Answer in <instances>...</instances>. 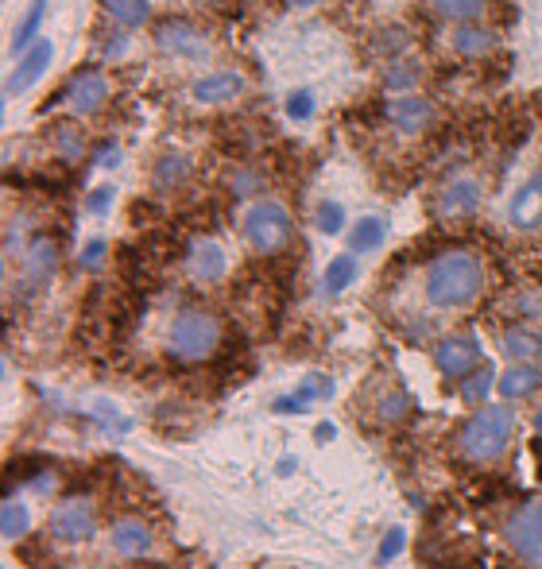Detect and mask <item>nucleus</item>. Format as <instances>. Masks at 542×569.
I'll return each mask as SVG.
<instances>
[{"instance_id":"obj_35","label":"nucleus","mask_w":542,"mask_h":569,"mask_svg":"<svg viewBox=\"0 0 542 569\" xmlns=\"http://www.w3.org/2000/svg\"><path fill=\"white\" fill-rule=\"evenodd\" d=\"M299 395L310 403V399H330L334 395V380L330 376H310L303 387H299Z\"/></svg>"},{"instance_id":"obj_28","label":"nucleus","mask_w":542,"mask_h":569,"mask_svg":"<svg viewBox=\"0 0 542 569\" xmlns=\"http://www.w3.org/2000/svg\"><path fill=\"white\" fill-rule=\"evenodd\" d=\"M419 62H391V67L384 70V86L388 90H399V93H410V86H415V81H419Z\"/></svg>"},{"instance_id":"obj_9","label":"nucleus","mask_w":542,"mask_h":569,"mask_svg":"<svg viewBox=\"0 0 542 569\" xmlns=\"http://www.w3.org/2000/svg\"><path fill=\"white\" fill-rule=\"evenodd\" d=\"M155 47H159L163 55H171V58H206V55H209L202 31L190 27L186 20H167V24H159Z\"/></svg>"},{"instance_id":"obj_39","label":"nucleus","mask_w":542,"mask_h":569,"mask_svg":"<svg viewBox=\"0 0 542 569\" xmlns=\"http://www.w3.org/2000/svg\"><path fill=\"white\" fill-rule=\"evenodd\" d=\"M233 186H237V194H252V186H260V178H252V174H240Z\"/></svg>"},{"instance_id":"obj_18","label":"nucleus","mask_w":542,"mask_h":569,"mask_svg":"<svg viewBox=\"0 0 542 569\" xmlns=\"http://www.w3.org/2000/svg\"><path fill=\"white\" fill-rule=\"evenodd\" d=\"M500 349L512 361H542V333L531 325H515V330H504Z\"/></svg>"},{"instance_id":"obj_13","label":"nucleus","mask_w":542,"mask_h":569,"mask_svg":"<svg viewBox=\"0 0 542 569\" xmlns=\"http://www.w3.org/2000/svg\"><path fill=\"white\" fill-rule=\"evenodd\" d=\"M240 93H244V78L237 70L206 74V78L194 81V90H190V97L198 105H228V101H237Z\"/></svg>"},{"instance_id":"obj_24","label":"nucleus","mask_w":542,"mask_h":569,"mask_svg":"<svg viewBox=\"0 0 542 569\" xmlns=\"http://www.w3.org/2000/svg\"><path fill=\"white\" fill-rule=\"evenodd\" d=\"M492 47H496V36H492L488 27L462 24V27H457V36H453V51L465 55V58H481V55L492 51Z\"/></svg>"},{"instance_id":"obj_6","label":"nucleus","mask_w":542,"mask_h":569,"mask_svg":"<svg viewBox=\"0 0 542 569\" xmlns=\"http://www.w3.org/2000/svg\"><path fill=\"white\" fill-rule=\"evenodd\" d=\"M51 58H55V43H51V39H39L36 47H31V51H24L20 58H16V67L8 70V78H5V97L27 93V90L47 74Z\"/></svg>"},{"instance_id":"obj_36","label":"nucleus","mask_w":542,"mask_h":569,"mask_svg":"<svg viewBox=\"0 0 542 569\" xmlns=\"http://www.w3.org/2000/svg\"><path fill=\"white\" fill-rule=\"evenodd\" d=\"M403 543H407V531L403 527H391L388 534H384V543H380V562H391L403 550Z\"/></svg>"},{"instance_id":"obj_11","label":"nucleus","mask_w":542,"mask_h":569,"mask_svg":"<svg viewBox=\"0 0 542 569\" xmlns=\"http://www.w3.org/2000/svg\"><path fill=\"white\" fill-rule=\"evenodd\" d=\"M109 101V81L101 70H78L70 81V109L78 117H93Z\"/></svg>"},{"instance_id":"obj_30","label":"nucleus","mask_w":542,"mask_h":569,"mask_svg":"<svg viewBox=\"0 0 542 569\" xmlns=\"http://www.w3.org/2000/svg\"><path fill=\"white\" fill-rule=\"evenodd\" d=\"M376 415H380V422H399V418H407V415H410V395L396 387V392H388V395L380 399V411H376Z\"/></svg>"},{"instance_id":"obj_27","label":"nucleus","mask_w":542,"mask_h":569,"mask_svg":"<svg viewBox=\"0 0 542 569\" xmlns=\"http://www.w3.org/2000/svg\"><path fill=\"white\" fill-rule=\"evenodd\" d=\"M27 527H31V511L24 508L20 500L5 496V511H0V531H5V539H20Z\"/></svg>"},{"instance_id":"obj_19","label":"nucleus","mask_w":542,"mask_h":569,"mask_svg":"<svg viewBox=\"0 0 542 569\" xmlns=\"http://www.w3.org/2000/svg\"><path fill=\"white\" fill-rule=\"evenodd\" d=\"M55 268H58V252H55V244L51 240H36L27 248V256H24V275L31 283H47L55 275Z\"/></svg>"},{"instance_id":"obj_40","label":"nucleus","mask_w":542,"mask_h":569,"mask_svg":"<svg viewBox=\"0 0 542 569\" xmlns=\"http://www.w3.org/2000/svg\"><path fill=\"white\" fill-rule=\"evenodd\" d=\"M287 473H294V458H283V461H279V477H287Z\"/></svg>"},{"instance_id":"obj_42","label":"nucleus","mask_w":542,"mask_h":569,"mask_svg":"<svg viewBox=\"0 0 542 569\" xmlns=\"http://www.w3.org/2000/svg\"><path fill=\"white\" fill-rule=\"evenodd\" d=\"M535 430H538V434H542V411H538V415H535Z\"/></svg>"},{"instance_id":"obj_2","label":"nucleus","mask_w":542,"mask_h":569,"mask_svg":"<svg viewBox=\"0 0 542 569\" xmlns=\"http://www.w3.org/2000/svg\"><path fill=\"white\" fill-rule=\"evenodd\" d=\"M221 345V321L213 318L202 306H186L178 311L171 330H167V353L175 361L183 364H198V361H209L213 353Z\"/></svg>"},{"instance_id":"obj_7","label":"nucleus","mask_w":542,"mask_h":569,"mask_svg":"<svg viewBox=\"0 0 542 569\" xmlns=\"http://www.w3.org/2000/svg\"><path fill=\"white\" fill-rule=\"evenodd\" d=\"M476 361H481V341L469 333H453L446 341H438V349H434V364L441 368V376H450V380L469 376Z\"/></svg>"},{"instance_id":"obj_17","label":"nucleus","mask_w":542,"mask_h":569,"mask_svg":"<svg viewBox=\"0 0 542 569\" xmlns=\"http://www.w3.org/2000/svg\"><path fill=\"white\" fill-rule=\"evenodd\" d=\"M112 550H117L121 558H143L147 550H152V531L140 519H121L117 527H112Z\"/></svg>"},{"instance_id":"obj_26","label":"nucleus","mask_w":542,"mask_h":569,"mask_svg":"<svg viewBox=\"0 0 542 569\" xmlns=\"http://www.w3.org/2000/svg\"><path fill=\"white\" fill-rule=\"evenodd\" d=\"M353 279H356V259H353V252L330 259V268H325V275H322V283H325L330 295H341V290L349 287Z\"/></svg>"},{"instance_id":"obj_3","label":"nucleus","mask_w":542,"mask_h":569,"mask_svg":"<svg viewBox=\"0 0 542 569\" xmlns=\"http://www.w3.org/2000/svg\"><path fill=\"white\" fill-rule=\"evenodd\" d=\"M512 430H515V415L512 406H484L469 418V427L462 430V449L473 461H500L507 446H512Z\"/></svg>"},{"instance_id":"obj_32","label":"nucleus","mask_w":542,"mask_h":569,"mask_svg":"<svg viewBox=\"0 0 542 569\" xmlns=\"http://www.w3.org/2000/svg\"><path fill=\"white\" fill-rule=\"evenodd\" d=\"M314 105H318V97L310 90H294L287 97V117L291 121H310V117H314Z\"/></svg>"},{"instance_id":"obj_23","label":"nucleus","mask_w":542,"mask_h":569,"mask_svg":"<svg viewBox=\"0 0 542 569\" xmlns=\"http://www.w3.org/2000/svg\"><path fill=\"white\" fill-rule=\"evenodd\" d=\"M190 171H194V163L186 155H163L152 171V186L155 190H178L190 178Z\"/></svg>"},{"instance_id":"obj_29","label":"nucleus","mask_w":542,"mask_h":569,"mask_svg":"<svg viewBox=\"0 0 542 569\" xmlns=\"http://www.w3.org/2000/svg\"><path fill=\"white\" fill-rule=\"evenodd\" d=\"M314 225L325 233V237H334V233H341V225H345V205L341 202H318V209H314Z\"/></svg>"},{"instance_id":"obj_31","label":"nucleus","mask_w":542,"mask_h":569,"mask_svg":"<svg viewBox=\"0 0 542 569\" xmlns=\"http://www.w3.org/2000/svg\"><path fill=\"white\" fill-rule=\"evenodd\" d=\"M55 143H58V155L70 159V163L86 155V140H81V132H78V128H70V124L58 128V132H55Z\"/></svg>"},{"instance_id":"obj_10","label":"nucleus","mask_w":542,"mask_h":569,"mask_svg":"<svg viewBox=\"0 0 542 569\" xmlns=\"http://www.w3.org/2000/svg\"><path fill=\"white\" fill-rule=\"evenodd\" d=\"M384 117L396 124L399 132H422V128H430V121H434V105L419 93H399L388 101Z\"/></svg>"},{"instance_id":"obj_5","label":"nucleus","mask_w":542,"mask_h":569,"mask_svg":"<svg viewBox=\"0 0 542 569\" xmlns=\"http://www.w3.org/2000/svg\"><path fill=\"white\" fill-rule=\"evenodd\" d=\"M504 539L512 546V554L531 565V569H542V500L538 503H527L519 508L504 527Z\"/></svg>"},{"instance_id":"obj_8","label":"nucleus","mask_w":542,"mask_h":569,"mask_svg":"<svg viewBox=\"0 0 542 569\" xmlns=\"http://www.w3.org/2000/svg\"><path fill=\"white\" fill-rule=\"evenodd\" d=\"M51 534L58 543H90L93 534H97V519L93 511L86 508V503H78V500H67V503H58L55 515H51Z\"/></svg>"},{"instance_id":"obj_25","label":"nucleus","mask_w":542,"mask_h":569,"mask_svg":"<svg viewBox=\"0 0 542 569\" xmlns=\"http://www.w3.org/2000/svg\"><path fill=\"white\" fill-rule=\"evenodd\" d=\"M430 8L450 24H473L484 16V0H430Z\"/></svg>"},{"instance_id":"obj_33","label":"nucleus","mask_w":542,"mask_h":569,"mask_svg":"<svg viewBox=\"0 0 542 569\" xmlns=\"http://www.w3.org/2000/svg\"><path fill=\"white\" fill-rule=\"evenodd\" d=\"M496 384V376H492V368H481L473 380H465V387H462V395L469 399V403H481L484 395H488V387Z\"/></svg>"},{"instance_id":"obj_4","label":"nucleus","mask_w":542,"mask_h":569,"mask_svg":"<svg viewBox=\"0 0 542 569\" xmlns=\"http://www.w3.org/2000/svg\"><path fill=\"white\" fill-rule=\"evenodd\" d=\"M294 237V217L287 205L279 202H256L249 214H244V240L249 248L260 256H275L283 252Z\"/></svg>"},{"instance_id":"obj_41","label":"nucleus","mask_w":542,"mask_h":569,"mask_svg":"<svg viewBox=\"0 0 542 569\" xmlns=\"http://www.w3.org/2000/svg\"><path fill=\"white\" fill-rule=\"evenodd\" d=\"M294 8H310V5H318V0H291Z\"/></svg>"},{"instance_id":"obj_1","label":"nucleus","mask_w":542,"mask_h":569,"mask_svg":"<svg viewBox=\"0 0 542 569\" xmlns=\"http://www.w3.org/2000/svg\"><path fill=\"white\" fill-rule=\"evenodd\" d=\"M484 264L476 252H441L426 271V299L438 311H457L481 299Z\"/></svg>"},{"instance_id":"obj_14","label":"nucleus","mask_w":542,"mask_h":569,"mask_svg":"<svg viewBox=\"0 0 542 569\" xmlns=\"http://www.w3.org/2000/svg\"><path fill=\"white\" fill-rule=\"evenodd\" d=\"M476 209H481V183H476V178H457V183H450L438 198V214L453 217V221L473 217Z\"/></svg>"},{"instance_id":"obj_34","label":"nucleus","mask_w":542,"mask_h":569,"mask_svg":"<svg viewBox=\"0 0 542 569\" xmlns=\"http://www.w3.org/2000/svg\"><path fill=\"white\" fill-rule=\"evenodd\" d=\"M105 252H109V244H105L101 237H97V240H90L86 248H81V259H78V264L86 268V271H97V268L105 264Z\"/></svg>"},{"instance_id":"obj_20","label":"nucleus","mask_w":542,"mask_h":569,"mask_svg":"<svg viewBox=\"0 0 542 569\" xmlns=\"http://www.w3.org/2000/svg\"><path fill=\"white\" fill-rule=\"evenodd\" d=\"M43 20H47V0H36V5L27 8V16L20 24H16V31H12V55L20 58L24 51H31V47L39 43V27H43Z\"/></svg>"},{"instance_id":"obj_38","label":"nucleus","mask_w":542,"mask_h":569,"mask_svg":"<svg viewBox=\"0 0 542 569\" xmlns=\"http://www.w3.org/2000/svg\"><path fill=\"white\" fill-rule=\"evenodd\" d=\"M97 163H101V167H121V148L117 143H109L105 152H97Z\"/></svg>"},{"instance_id":"obj_37","label":"nucleus","mask_w":542,"mask_h":569,"mask_svg":"<svg viewBox=\"0 0 542 569\" xmlns=\"http://www.w3.org/2000/svg\"><path fill=\"white\" fill-rule=\"evenodd\" d=\"M109 205H112V186H97V190L90 194V202H86L90 214H105Z\"/></svg>"},{"instance_id":"obj_21","label":"nucleus","mask_w":542,"mask_h":569,"mask_svg":"<svg viewBox=\"0 0 542 569\" xmlns=\"http://www.w3.org/2000/svg\"><path fill=\"white\" fill-rule=\"evenodd\" d=\"M388 237V221L384 217H360L353 221V229H349V252L360 256V252H376L384 244Z\"/></svg>"},{"instance_id":"obj_22","label":"nucleus","mask_w":542,"mask_h":569,"mask_svg":"<svg viewBox=\"0 0 542 569\" xmlns=\"http://www.w3.org/2000/svg\"><path fill=\"white\" fill-rule=\"evenodd\" d=\"M101 8H105L109 20H117L124 31L143 27L152 20V5H147V0H101Z\"/></svg>"},{"instance_id":"obj_15","label":"nucleus","mask_w":542,"mask_h":569,"mask_svg":"<svg viewBox=\"0 0 542 569\" xmlns=\"http://www.w3.org/2000/svg\"><path fill=\"white\" fill-rule=\"evenodd\" d=\"M507 217H512L515 229H535L542 221V171L531 174L515 194H512V205H507Z\"/></svg>"},{"instance_id":"obj_12","label":"nucleus","mask_w":542,"mask_h":569,"mask_svg":"<svg viewBox=\"0 0 542 569\" xmlns=\"http://www.w3.org/2000/svg\"><path fill=\"white\" fill-rule=\"evenodd\" d=\"M186 268L198 283H221L225 271H228V256L218 240H194L190 256H186Z\"/></svg>"},{"instance_id":"obj_16","label":"nucleus","mask_w":542,"mask_h":569,"mask_svg":"<svg viewBox=\"0 0 542 569\" xmlns=\"http://www.w3.org/2000/svg\"><path fill=\"white\" fill-rule=\"evenodd\" d=\"M496 387H500L504 399H527V395H535L538 387H542V368L535 361H515L496 380Z\"/></svg>"}]
</instances>
